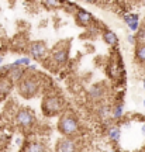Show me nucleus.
<instances>
[{"instance_id":"obj_1","label":"nucleus","mask_w":145,"mask_h":152,"mask_svg":"<svg viewBox=\"0 0 145 152\" xmlns=\"http://www.w3.org/2000/svg\"><path fill=\"white\" fill-rule=\"evenodd\" d=\"M40 92V80L34 75H28L18 82V93L23 97L31 99Z\"/></svg>"},{"instance_id":"obj_2","label":"nucleus","mask_w":145,"mask_h":152,"mask_svg":"<svg viewBox=\"0 0 145 152\" xmlns=\"http://www.w3.org/2000/svg\"><path fill=\"white\" fill-rule=\"evenodd\" d=\"M58 130L61 134H64V137L70 138L79 131V123H78L76 117H73L72 114H64L59 117Z\"/></svg>"},{"instance_id":"obj_3","label":"nucleus","mask_w":145,"mask_h":152,"mask_svg":"<svg viewBox=\"0 0 145 152\" xmlns=\"http://www.w3.org/2000/svg\"><path fill=\"white\" fill-rule=\"evenodd\" d=\"M42 113L48 117H52V115H56L62 111L64 109V100L55 94H49V96H45L42 100Z\"/></svg>"},{"instance_id":"obj_4","label":"nucleus","mask_w":145,"mask_h":152,"mask_svg":"<svg viewBox=\"0 0 145 152\" xmlns=\"http://www.w3.org/2000/svg\"><path fill=\"white\" fill-rule=\"evenodd\" d=\"M35 115L32 114V111L30 109H20L16 114V123L20 127H24V128H30L34 125L35 123Z\"/></svg>"},{"instance_id":"obj_5","label":"nucleus","mask_w":145,"mask_h":152,"mask_svg":"<svg viewBox=\"0 0 145 152\" xmlns=\"http://www.w3.org/2000/svg\"><path fill=\"white\" fill-rule=\"evenodd\" d=\"M47 51H48V48L44 41H34V42H30V45H28V54L34 59H42L47 55Z\"/></svg>"},{"instance_id":"obj_6","label":"nucleus","mask_w":145,"mask_h":152,"mask_svg":"<svg viewBox=\"0 0 145 152\" xmlns=\"http://www.w3.org/2000/svg\"><path fill=\"white\" fill-rule=\"evenodd\" d=\"M76 151V144L72 138L64 137L59 138L55 145V152H75Z\"/></svg>"},{"instance_id":"obj_7","label":"nucleus","mask_w":145,"mask_h":152,"mask_svg":"<svg viewBox=\"0 0 145 152\" xmlns=\"http://www.w3.org/2000/svg\"><path fill=\"white\" fill-rule=\"evenodd\" d=\"M75 20L76 24L81 26V27H87L93 23V16H92L89 11L83 10V9H79V10L75 13Z\"/></svg>"},{"instance_id":"obj_8","label":"nucleus","mask_w":145,"mask_h":152,"mask_svg":"<svg viewBox=\"0 0 145 152\" xmlns=\"http://www.w3.org/2000/svg\"><path fill=\"white\" fill-rule=\"evenodd\" d=\"M52 59H54L55 64L58 65H64L65 62L68 61V48H55L54 52H52Z\"/></svg>"},{"instance_id":"obj_9","label":"nucleus","mask_w":145,"mask_h":152,"mask_svg":"<svg viewBox=\"0 0 145 152\" xmlns=\"http://www.w3.org/2000/svg\"><path fill=\"white\" fill-rule=\"evenodd\" d=\"M23 75H24V69H23V68L13 66V69L7 73V77H9V80H10L11 83H18V82L24 77Z\"/></svg>"},{"instance_id":"obj_10","label":"nucleus","mask_w":145,"mask_h":152,"mask_svg":"<svg viewBox=\"0 0 145 152\" xmlns=\"http://www.w3.org/2000/svg\"><path fill=\"white\" fill-rule=\"evenodd\" d=\"M135 61L138 64H145V42H140L135 47Z\"/></svg>"},{"instance_id":"obj_11","label":"nucleus","mask_w":145,"mask_h":152,"mask_svg":"<svg viewBox=\"0 0 145 152\" xmlns=\"http://www.w3.org/2000/svg\"><path fill=\"white\" fill-rule=\"evenodd\" d=\"M89 94H90L93 99H96V100L102 99V96L104 94V85H102V83H99V85H94V86L90 89Z\"/></svg>"},{"instance_id":"obj_12","label":"nucleus","mask_w":145,"mask_h":152,"mask_svg":"<svg viewBox=\"0 0 145 152\" xmlns=\"http://www.w3.org/2000/svg\"><path fill=\"white\" fill-rule=\"evenodd\" d=\"M103 39H104V42L107 44V45H116L118 42V37L116 35V33L110 31V30L103 33Z\"/></svg>"},{"instance_id":"obj_13","label":"nucleus","mask_w":145,"mask_h":152,"mask_svg":"<svg viewBox=\"0 0 145 152\" xmlns=\"http://www.w3.org/2000/svg\"><path fill=\"white\" fill-rule=\"evenodd\" d=\"M24 152H47V149L40 142H31L24 148Z\"/></svg>"},{"instance_id":"obj_14","label":"nucleus","mask_w":145,"mask_h":152,"mask_svg":"<svg viewBox=\"0 0 145 152\" xmlns=\"http://www.w3.org/2000/svg\"><path fill=\"white\" fill-rule=\"evenodd\" d=\"M120 137H121V131L118 127H111L110 130H108V138L114 142H118L120 141Z\"/></svg>"},{"instance_id":"obj_15","label":"nucleus","mask_w":145,"mask_h":152,"mask_svg":"<svg viewBox=\"0 0 145 152\" xmlns=\"http://www.w3.org/2000/svg\"><path fill=\"white\" fill-rule=\"evenodd\" d=\"M28 65H30V58H27V56H23V58L17 59L13 64V66H17V68H23V66H28Z\"/></svg>"},{"instance_id":"obj_16","label":"nucleus","mask_w":145,"mask_h":152,"mask_svg":"<svg viewBox=\"0 0 145 152\" xmlns=\"http://www.w3.org/2000/svg\"><path fill=\"white\" fill-rule=\"evenodd\" d=\"M124 21L127 23V26L133 24V23L138 21V14H134V13H130V14H125L124 16Z\"/></svg>"},{"instance_id":"obj_17","label":"nucleus","mask_w":145,"mask_h":152,"mask_svg":"<svg viewBox=\"0 0 145 152\" xmlns=\"http://www.w3.org/2000/svg\"><path fill=\"white\" fill-rule=\"evenodd\" d=\"M61 4H62L61 1H52V0H47V1H42V6L48 7V9H58Z\"/></svg>"},{"instance_id":"obj_18","label":"nucleus","mask_w":145,"mask_h":152,"mask_svg":"<svg viewBox=\"0 0 145 152\" xmlns=\"http://www.w3.org/2000/svg\"><path fill=\"white\" fill-rule=\"evenodd\" d=\"M113 115H114V118H120V117L123 115V106H121V104H118L117 107H114Z\"/></svg>"},{"instance_id":"obj_19","label":"nucleus","mask_w":145,"mask_h":152,"mask_svg":"<svg viewBox=\"0 0 145 152\" xmlns=\"http://www.w3.org/2000/svg\"><path fill=\"white\" fill-rule=\"evenodd\" d=\"M128 27H130V30H131V31H137V30L140 28V21L133 23V24H130Z\"/></svg>"},{"instance_id":"obj_20","label":"nucleus","mask_w":145,"mask_h":152,"mask_svg":"<svg viewBox=\"0 0 145 152\" xmlns=\"http://www.w3.org/2000/svg\"><path fill=\"white\" fill-rule=\"evenodd\" d=\"M128 42H130V44H137V41H135V37H134V35H128Z\"/></svg>"},{"instance_id":"obj_21","label":"nucleus","mask_w":145,"mask_h":152,"mask_svg":"<svg viewBox=\"0 0 145 152\" xmlns=\"http://www.w3.org/2000/svg\"><path fill=\"white\" fill-rule=\"evenodd\" d=\"M1 62H3V55H0V65H1Z\"/></svg>"},{"instance_id":"obj_22","label":"nucleus","mask_w":145,"mask_h":152,"mask_svg":"<svg viewBox=\"0 0 145 152\" xmlns=\"http://www.w3.org/2000/svg\"><path fill=\"white\" fill-rule=\"evenodd\" d=\"M142 82H144V89H145V79H144V80H142Z\"/></svg>"},{"instance_id":"obj_23","label":"nucleus","mask_w":145,"mask_h":152,"mask_svg":"<svg viewBox=\"0 0 145 152\" xmlns=\"http://www.w3.org/2000/svg\"><path fill=\"white\" fill-rule=\"evenodd\" d=\"M142 130H144V132H145V125H144V127H142Z\"/></svg>"},{"instance_id":"obj_24","label":"nucleus","mask_w":145,"mask_h":152,"mask_svg":"<svg viewBox=\"0 0 145 152\" xmlns=\"http://www.w3.org/2000/svg\"><path fill=\"white\" fill-rule=\"evenodd\" d=\"M144 106H145V100H144Z\"/></svg>"},{"instance_id":"obj_25","label":"nucleus","mask_w":145,"mask_h":152,"mask_svg":"<svg viewBox=\"0 0 145 152\" xmlns=\"http://www.w3.org/2000/svg\"><path fill=\"white\" fill-rule=\"evenodd\" d=\"M113 152H116V151H113Z\"/></svg>"}]
</instances>
